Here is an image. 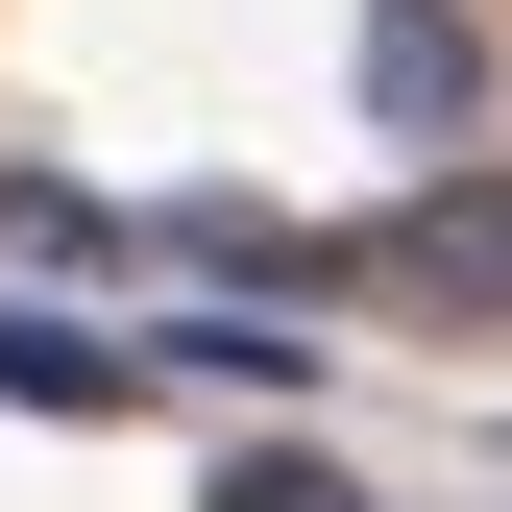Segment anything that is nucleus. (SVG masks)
<instances>
[{
    "instance_id": "nucleus-2",
    "label": "nucleus",
    "mask_w": 512,
    "mask_h": 512,
    "mask_svg": "<svg viewBox=\"0 0 512 512\" xmlns=\"http://www.w3.org/2000/svg\"><path fill=\"white\" fill-rule=\"evenodd\" d=\"M0 391H25V415H122V391H147V342H74V317H0Z\"/></svg>"
},
{
    "instance_id": "nucleus-4",
    "label": "nucleus",
    "mask_w": 512,
    "mask_h": 512,
    "mask_svg": "<svg viewBox=\"0 0 512 512\" xmlns=\"http://www.w3.org/2000/svg\"><path fill=\"white\" fill-rule=\"evenodd\" d=\"M220 512H342V488H317V464H244V488H220Z\"/></svg>"
},
{
    "instance_id": "nucleus-3",
    "label": "nucleus",
    "mask_w": 512,
    "mask_h": 512,
    "mask_svg": "<svg viewBox=\"0 0 512 512\" xmlns=\"http://www.w3.org/2000/svg\"><path fill=\"white\" fill-rule=\"evenodd\" d=\"M366 98H391V122H464V0H391V25H366Z\"/></svg>"
},
{
    "instance_id": "nucleus-1",
    "label": "nucleus",
    "mask_w": 512,
    "mask_h": 512,
    "mask_svg": "<svg viewBox=\"0 0 512 512\" xmlns=\"http://www.w3.org/2000/svg\"><path fill=\"white\" fill-rule=\"evenodd\" d=\"M366 293H415V317H512V171H415L391 244H366Z\"/></svg>"
}]
</instances>
